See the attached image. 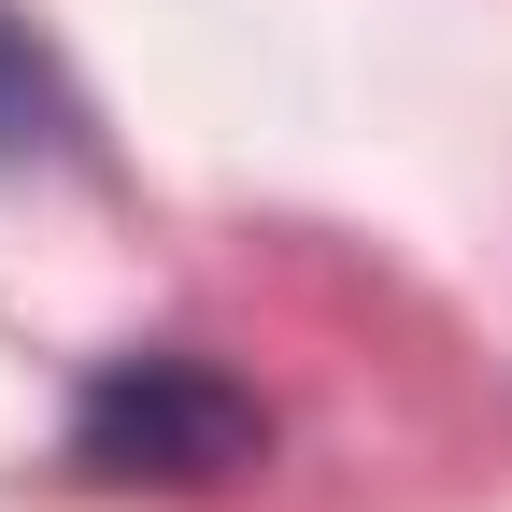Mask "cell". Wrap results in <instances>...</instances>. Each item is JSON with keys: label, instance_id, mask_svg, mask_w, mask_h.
Returning a JSON list of instances; mask_svg holds the SVG:
<instances>
[{"label": "cell", "instance_id": "obj_1", "mask_svg": "<svg viewBox=\"0 0 512 512\" xmlns=\"http://www.w3.org/2000/svg\"><path fill=\"white\" fill-rule=\"evenodd\" d=\"M271 456V413L256 384L185 356V342H143V356H100L72 384V470L86 484H157V498H200L228 470Z\"/></svg>", "mask_w": 512, "mask_h": 512}, {"label": "cell", "instance_id": "obj_2", "mask_svg": "<svg viewBox=\"0 0 512 512\" xmlns=\"http://www.w3.org/2000/svg\"><path fill=\"white\" fill-rule=\"evenodd\" d=\"M57 128H72V114H57V86H43V57H29L15 29H0V157H29V143H57Z\"/></svg>", "mask_w": 512, "mask_h": 512}]
</instances>
